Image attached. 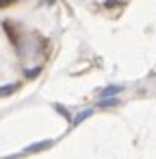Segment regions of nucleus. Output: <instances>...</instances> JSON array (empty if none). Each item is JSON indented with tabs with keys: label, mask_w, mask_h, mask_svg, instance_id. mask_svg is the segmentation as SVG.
Instances as JSON below:
<instances>
[{
	"label": "nucleus",
	"mask_w": 156,
	"mask_h": 159,
	"mask_svg": "<svg viewBox=\"0 0 156 159\" xmlns=\"http://www.w3.org/2000/svg\"><path fill=\"white\" fill-rule=\"evenodd\" d=\"M124 87L121 85H111V87H106L104 92H102V98H111V96H115L117 92H121Z\"/></svg>",
	"instance_id": "obj_1"
},
{
	"label": "nucleus",
	"mask_w": 156,
	"mask_h": 159,
	"mask_svg": "<svg viewBox=\"0 0 156 159\" xmlns=\"http://www.w3.org/2000/svg\"><path fill=\"white\" fill-rule=\"evenodd\" d=\"M18 89V85H7V87H0V96H7V94H11V92H15Z\"/></svg>",
	"instance_id": "obj_2"
}]
</instances>
